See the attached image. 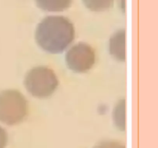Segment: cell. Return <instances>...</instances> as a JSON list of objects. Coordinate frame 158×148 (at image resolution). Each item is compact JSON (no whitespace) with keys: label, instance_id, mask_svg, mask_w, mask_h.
I'll return each mask as SVG.
<instances>
[{"label":"cell","instance_id":"obj_1","mask_svg":"<svg viewBox=\"0 0 158 148\" xmlns=\"http://www.w3.org/2000/svg\"><path fill=\"white\" fill-rule=\"evenodd\" d=\"M37 44L51 54L63 52L74 40L72 22L63 15H49L38 24L35 32Z\"/></svg>","mask_w":158,"mask_h":148},{"label":"cell","instance_id":"obj_2","mask_svg":"<svg viewBox=\"0 0 158 148\" xmlns=\"http://www.w3.org/2000/svg\"><path fill=\"white\" fill-rule=\"evenodd\" d=\"M28 103L24 96L16 89L0 92V121L14 126L24 120L27 115Z\"/></svg>","mask_w":158,"mask_h":148},{"label":"cell","instance_id":"obj_3","mask_svg":"<svg viewBox=\"0 0 158 148\" xmlns=\"http://www.w3.org/2000/svg\"><path fill=\"white\" fill-rule=\"evenodd\" d=\"M26 90L37 98H47L53 94L59 86L55 72L46 66L32 68L25 76Z\"/></svg>","mask_w":158,"mask_h":148},{"label":"cell","instance_id":"obj_4","mask_svg":"<svg viewBox=\"0 0 158 148\" xmlns=\"http://www.w3.org/2000/svg\"><path fill=\"white\" fill-rule=\"evenodd\" d=\"M95 60L94 49L84 43L74 45L66 55V65L75 72H87L93 67Z\"/></svg>","mask_w":158,"mask_h":148},{"label":"cell","instance_id":"obj_5","mask_svg":"<svg viewBox=\"0 0 158 148\" xmlns=\"http://www.w3.org/2000/svg\"><path fill=\"white\" fill-rule=\"evenodd\" d=\"M126 32L124 29L117 31L111 36L109 43V50L114 59L120 62H124L126 60Z\"/></svg>","mask_w":158,"mask_h":148},{"label":"cell","instance_id":"obj_6","mask_svg":"<svg viewBox=\"0 0 158 148\" xmlns=\"http://www.w3.org/2000/svg\"><path fill=\"white\" fill-rule=\"evenodd\" d=\"M36 6L46 12H63L70 7L73 0H35Z\"/></svg>","mask_w":158,"mask_h":148},{"label":"cell","instance_id":"obj_7","mask_svg":"<svg viewBox=\"0 0 158 148\" xmlns=\"http://www.w3.org/2000/svg\"><path fill=\"white\" fill-rule=\"evenodd\" d=\"M82 2L86 9L96 12L108 10L114 3V0H82Z\"/></svg>","mask_w":158,"mask_h":148},{"label":"cell","instance_id":"obj_8","mask_svg":"<svg viewBox=\"0 0 158 148\" xmlns=\"http://www.w3.org/2000/svg\"><path fill=\"white\" fill-rule=\"evenodd\" d=\"M114 121L120 130H125V100H120L114 109Z\"/></svg>","mask_w":158,"mask_h":148},{"label":"cell","instance_id":"obj_9","mask_svg":"<svg viewBox=\"0 0 158 148\" xmlns=\"http://www.w3.org/2000/svg\"><path fill=\"white\" fill-rule=\"evenodd\" d=\"M93 148H126L125 145L120 141L114 140H106L99 142Z\"/></svg>","mask_w":158,"mask_h":148},{"label":"cell","instance_id":"obj_10","mask_svg":"<svg viewBox=\"0 0 158 148\" xmlns=\"http://www.w3.org/2000/svg\"><path fill=\"white\" fill-rule=\"evenodd\" d=\"M8 134L6 131L0 126V148H5L7 145Z\"/></svg>","mask_w":158,"mask_h":148}]
</instances>
